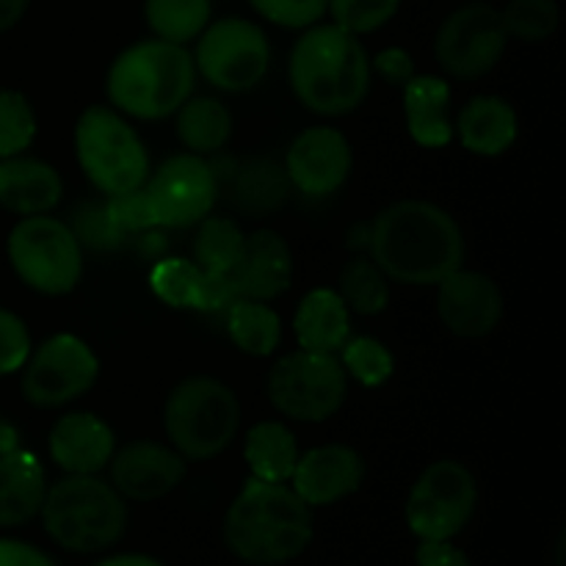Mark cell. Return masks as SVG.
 <instances>
[{
    "mask_svg": "<svg viewBox=\"0 0 566 566\" xmlns=\"http://www.w3.org/2000/svg\"><path fill=\"white\" fill-rule=\"evenodd\" d=\"M238 296L232 274H210L202 271V296H199V313H227Z\"/></svg>",
    "mask_w": 566,
    "mask_h": 566,
    "instance_id": "obj_43",
    "label": "cell"
},
{
    "mask_svg": "<svg viewBox=\"0 0 566 566\" xmlns=\"http://www.w3.org/2000/svg\"><path fill=\"white\" fill-rule=\"evenodd\" d=\"M401 9V0H329L326 14L337 28L365 36L385 28Z\"/></svg>",
    "mask_w": 566,
    "mask_h": 566,
    "instance_id": "obj_37",
    "label": "cell"
},
{
    "mask_svg": "<svg viewBox=\"0 0 566 566\" xmlns=\"http://www.w3.org/2000/svg\"><path fill=\"white\" fill-rule=\"evenodd\" d=\"M149 291L175 310H197L202 296V269L188 258H164L149 271Z\"/></svg>",
    "mask_w": 566,
    "mask_h": 566,
    "instance_id": "obj_33",
    "label": "cell"
},
{
    "mask_svg": "<svg viewBox=\"0 0 566 566\" xmlns=\"http://www.w3.org/2000/svg\"><path fill=\"white\" fill-rule=\"evenodd\" d=\"M33 352L31 332L25 321L11 310H0V376H11L22 370Z\"/></svg>",
    "mask_w": 566,
    "mask_h": 566,
    "instance_id": "obj_40",
    "label": "cell"
},
{
    "mask_svg": "<svg viewBox=\"0 0 566 566\" xmlns=\"http://www.w3.org/2000/svg\"><path fill=\"white\" fill-rule=\"evenodd\" d=\"M501 17L509 39L536 44L547 42L556 33L562 11H558L556 0H509Z\"/></svg>",
    "mask_w": 566,
    "mask_h": 566,
    "instance_id": "obj_35",
    "label": "cell"
},
{
    "mask_svg": "<svg viewBox=\"0 0 566 566\" xmlns=\"http://www.w3.org/2000/svg\"><path fill=\"white\" fill-rule=\"evenodd\" d=\"M224 542L247 564H287L313 542V509L293 486L249 479L227 509Z\"/></svg>",
    "mask_w": 566,
    "mask_h": 566,
    "instance_id": "obj_3",
    "label": "cell"
},
{
    "mask_svg": "<svg viewBox=\"0 0 566 566\" xmlns=\"http://www.w3.org/2000/svg\"><path fill=\"white\" fill-rule=\"evenodd\" d=\"M479 506L475 475L457 459L429 464L407 497V525L420 542L453 539L473 520Z\"/></svg>",
    "mask_w": 566,
    "mask_h": 566,
    "instance_id": "obj_11",
    "label": "cell"
},
{
    "mask_svg": "<svg viewBox=\"0 0 566 566\" xmlns=\"http://www.w3.org/2000/svg\"><path fill=\"white\" fill-rule=\"evenodd\" d=\"M503 307V291L481 271L457 269L437 282V313L448 332L464 340H479L495 332Z\"/></svg>",
    "mask_w": 566,
    "mask_h": 566,
    "instance_id": "obj_16",
    "label": "cell"
},
{
    "mask_svg": "<svg viewBox=\"0 0 566 566\" xmlns=\"http://www.w3.org/2000/svg\"><path fill=\"white\" fill-rule=\"evenodd\" d=\"M0 566H59L48 553L25 542L0 539Z\"/></svg>",
    "mask_w": 566,
    "mask_h": 566,
    "instance_id": "obj_45",
    "label": "cell"
},
{
    "mask_svg": "<svg viewBox=\"0 0 566 566\" xmlns=\"http://www.w3.org/2000/svg\"><path fill=\"white\" fill-rule=\"evenodd\" d=\"M365 462L352 446L329 442L298 453L291 486L310 509L346 501L363 486Z\"/></svg>",
    "mask_w": 566,
    "mask_h": 566,
    "instance_id": "obj_18",
    "label": "cell"
},
{
    "mask_svg": "<svg viewBox=\"0 0 566 566\" xmlns=\"http://www.w3.org/2000/svg\"><path fill=\"white\" fill-rule=\"evenodd\" d=\"M53 462L72 475H99L116 451L114 429L94 412L61 415L48 437Z\"/></svg>",
    "mask_w": 566,
    "mask_h": 566,
    "instance_id": "obj_19",
    "label": "cell"
},
{
    "mask_svg": "<svg viewBox=\"0 0 566 566\" xmlns=\"http://www.w3.org/2000/svg\"><path fill=\"white\" fill-rule=\"evenodd\" d=\"M197 86V66L186 44L142 39L122 50L105 77L111 108L142 122L177 114Z\"/></svg>",
    "mask_w": 566,
    "mask_h": 566,
    "instance_id": "obj_4",
    "label": "cell"
},
{
    "mask_svg": "<svg viewBox=\"0 0 566 566\" xmlns=\"http://www.w3.org/2000/svg\"><path fill=\"white\" fill-rule=\"evenodd\" d=\"M517 111L497 94H479L457 116L459 142L479 158H497L509 153L517 142Z\"/></svg>",
    "mask_w": 566,
    "mask_h": 566,
    "instance_id": "obj_22",
    "label": "cell"
},
{
    "mask_svg": "<svg viewBox=\"0 0 566 566\" xmlns=\"http://www.w3.org/2000/svg\"><path fill=\"white\" fill-rule=\"evenodd\" d=\"M293 186L285 166L269 155H258L238 166L232 175V202L249 216L276 213L291 197Z\"/></svg>",
    "mask_w": 566,
    "mask_h": 566,
    "instance_id": "obj_26",
    "label": "cell"
},
{
    "mask_svg": "<svg viewBox=\"0 0 566 566\" xmlns=\"http://www.w3.org/2000/svg\"><path fill=\"white\" fill-rule=\"evenodd\" d=\"M509 33L501 11L490 3H470L446 17L434 39L442 70L459 81H475L501 64Z\"/></svg>",
    "mask_w": 566,
    "mask_h": 566,
    "instance_id": "obj_13",
    "label": "cell"
},
{
    "mask_svg": "<svg viewBox=\"0 0 566 566\" xmlns=\"http://www.w3.org/2000/svg\"><path fill=\"white\" fill-rule=\"evenodd\" d=\"M403 116L415 144L442 149L453 142L451 83L440 75H415L403 86Z\"/></svg>",
    "mask_w": 566,
    "mask_h": 566,
    "instance_id": "obj_23",
    "label": "cell"
},
{
    "mask_svg": "<svg viewBox=\"0 0 566 566\" xmlns=\"http://www.w3.org/2000/svg\"><path fill=\"white\" fill-rule=\"evenodd\" d=\"M227 335L249 357H271L282 340V318L269 302L235 298L227 307Z\"/></svg>",
    "mask_w": 566,
    "mask_h": 566,
    "instance_id": "obj_29",
    "label": "cell"
},
{
    "mask_svg": "<svg viewBox=\"0 0 566 566\" xmlns=\"http://www.w3.org/2000/svg\"><path fill=\"white\" fill-rule=\"evenodd\" d=\"M20 448V431L14 423H9L6 418H0V457L17 451Z\"/></svg>",
    "mask_w": 566,
    "mask_h": 566,
    "instance_id": "obj_47",
    "label": "cell"
},
{
    "mask_svg": "<svg viewBox=\"0 0 566 566\" xmlns=\"http://www.w3.org/2000/svg\"><path fill=\"white\" fill-rule=\"evenodd\" d=\"M105 213H108L111 224L122 232V235H133V232H149L155 230V216L149 208V199L144 193V186L136 191L119 193V197H108L105 202Z\"/></svg>",
    "mask_w": 566,
    "mask_h": 566,
    "instance_id": "obj_39",
    "label": "cell"
},
{
    "mask_svg": "<svg viewBox=\"0 0 566 566\" xmlns=\"http://www.w3.org/2000/svg\"><path fill=\"white\" fill-rule=\"evenodd\" d=\"M6 254L20 282L42 296H66L83 276V249L70 224L53 216H22L9 232Z\"/></svg>",
    "mask_w": 566,
    "mask_h": 566,
    "instance_id": "obj_8",
    "label": "cell"
},
{
    "mask_svg": "<svg viewBox=\"0 0 566 566\" xmlns=\"http://www.w3.org/2000/svg\"><path fill=\"white\" fill-rule=\"evenodd\" d=\"M370 70L379 72L387 83L403 88L409 81H412L418 72H415V59L412 53H407L403 48H385L381 53H376L370 59Z\"/></svg>",
    "mask_w": 566,
    "mask_h": 566,
    "instance_id": "obj_42",
    "label": "cell"
},
{
    "mask_svg": "<svg viewBox=\"0 0 566 566\" xmlns=\"http://www.w3.org/2000/svg\"><path fill=\"white\" fill-rule=\"evenodd\" d=\"M370 55L359 36L335 22L304 28L287 59V81L307 111L318 116H346L368 99Z\"/></svg>",
    "mask_w": 566,
    "mask_h": 566,
    "instance_id": "obj_2",
    "label": "cell"
},
{
    "mask_svg": "<svg viewBox=\"0 0 566 566\" xmlns=\"http://www.w3.org/2000/svg\"><path fill=\"white\" fill-rule=\"evenodd\" d=\"M247 235L227 216H205L193 238V263L210 274H230L241 260Z\"/></svg>",
    "mask_w": 566,
    "mask_h": 566,
    "instance_id": "obj_31",
    "label": "cell"
},
{
    "mask_svg": "<svg viewBox=\"0 0 566 566\" xmlns=\"http://www.w3.org/2000/svg\"><path fill=\"white\" fill-rule=\"evenodd\" d=\"M415 562H418V566H473L468 553L451 545V539H423L418 545V551H415Z\"/></svg>",
    "mask_w": 566,
    "mask_h": 566,
    "instance_id": "obj_44",
    "label": "cell"
},
{
    "mask_svg": "<svg viewBox=\"0 0 566 566\" xmlns=\"http://www.w3.org/2000/svg\"><path fill=\"white\" fill-rule=\"evenodd\" d=\"M36 138L31 99L17 88H0V160L20 155Z\"/></svg>",
    "mask_w": 566,
    "mask_h": 566,
    "instance_id": "obj_36",
    "label": "cell"
},
{
    "mask_svg": "<svg viewBox=\"0 0 566 566\" xmlns=\"http://www.w3.org/2000/svg\"><path fill=\"white\" fill-rule=\"evenodd\" d=\"M193 66L221 92H249L269 75V36L247 17H221L197 36Z\"/></svg>",
    "mask_w": 566,
    "mask_h": 566,
    "instance_id": "obj_10",
    "label": "cell"
},
{
    "mask_svg": "<svg viewBox=\"0 0 566 566\" xmlns=\"http://www.w3.org/2000/svg\"><path fill=\"white\" fill-rule=\"evenodd\" d=\"M70 230L75 232L77 243H88L92 249H116L122 243V232L111 224L108 213H105V205H83L75 210V219H72Z\"/></svg>",
    "mask_w": 566,
    "mask_h": 566,
    "instance_id": "obj_41",
    "label": "cell"
},
{
    "mask_svg": "<svg viewBox=\"0 0 566 566\" xmlns=\"http://www.w3.org/2000/svg\"><path fill=\"white\" fill-rule=\"evenodd\" d=\"M31 0H0V33L11 31L25 17Z\"/></svg>",
    "mask_w": 566,
    "mask_h": 566,
    "instance_id": "obj_46",
    "label": "cell"
},
{
    "mask_svg": "<svg viewBox=\"0 0 566 566\" xmlns=\"http://www.w3.org/2000/svg\"><path fill=\"white\" fill-rule=\"evenodd\" d=\"M155 224L182 230L210 216L219 197V177L213 166L193 153L166 158L144 182Z\"/></svg>",
    "mask_w": 566,
    "mask_h": 566,
    "instance_id": "obj_14",
    "label": "cell"
},
{
    "mask_svg": "<svg viewBox=\"0 0 566 566\" xmlns=\"http://www.w3.org/2000/svg\"><path fill=\"white\" fill-rule=\"evenodd\" d=\"M64 197V180L59 171L39 158L0 160V205L17 216L50 213Z\"/></svg>",
    "mask_w": 566,
    "mask_h": 566,
    "instance_id": "obj_21",
    "label": "cell"
},
{
    "mask_svg": "<svg viewBox=\"0 0 566 566\" xmlns=\"http://www.w3.org/2000/svg\"><path fill=\"white\" fill-rule=\"evenodd\" d=\"M83 175L105 197L136 191L149 177V153L136 127L111 105H88L75 122Z\"/></svg>",
    "mask_w": 566,
    "mask_h": 566,
    "instance_id": "obj_7",
    "label": "cell"
},
{
    "mask_svg": "<svg viewBox=\"0 0 566 566\" xmlns=\"http://www.w3.org/2000/svg\"><path fill=\"white\" fill-rule=\"evenodd\" d=\"M99 376V359L86 340L61 332L39 343L22 365L20 390L31 407L55 409L86 396Z\"/></svg>",
    "mask_w": 566,
    "mask_h": 566,
    "instance_id": "obj_12",
    "label": "cell"
},
{
    "mask_svg": "<svg viewBox=\"0 0 566 566\" xmlns=\"http://www.w3.org/2000/svg\"><path fill=\"white\" fill-rule=\"evenodd\" d=\"M111 486L125 501L149 503L160 501L186 479L188 462L175 451L155 440H133L114 451L108 462Z\"/></svg>",
    "mask_w": 566,
    "mask_h": 566,
    "instance_id": "obj_17",
    "label": "cell"
},
{
    "mask_svg": "<svg viewBox=\"0 0 566 566\" xmlns=\"http://www.w3.org/2000/svg\"><path fill=\"white\" fill-rule=\"evenodd\" d=\"M263 20L291 31H304L324 20L329 0H247Z\"/></svg>",
    "mask_w": 566,
    "mask_h": 566,
    "instance_id": "obj_38",
    "label": "cell"
},
{
    "mask_svg": "<svg viewBox=\"0 0 566 566\" xmlns=\"http://www.w3.org/2000/svg\"><path fill=\"white\" fill-rule=\"evenodd\" d=\"M370 260L398 285L434 287L464 263V235L446 208L426 199H401L374 219Z\"/></svg>",
    "mask_w": 566,
    "mask_h": 566,
    "instance_id": "obj_1",
    "label": "cell"
},
{
    "mask_svg": "<svg viewBox=\"0 0 566 566\" xmlns=\"http://www.w3.org/2000/svg\"><path fill=\"white\" fill-rule=\"evenodd\" d=\"M144 17L155 39L188 44L210 25L213 0H147Z\"/></svg>",
    "mask_w": 566,
    "mask_h": 566,
    "instance_id": "obj_30",
    "label": "cell"
},
{
    "mask_svg": "<svg viewBox=\"0 0 566 566\" xmlns=\"http://www.w3.org/2000/svg\"><path fill=\"white\" fill-rule=\"evenodd\" d=\"M337 293L346 307L357 315H379L390 304V285H387L385 271L368 258H354L343 265L337 276Z\"/></svg>",
    "mask_w": 566,
    "mask_h": 566,
    "instance_id": "obj_32",
    "label": "cell"
},
{
    "mask_svg": "<svg viewBox=\"0 0 566 566\" xmlns=\"http://www.w3.org/2000/svg\"><path fill=\"white\" fill-rule=\"evenodd\" d=\"M232 136V114L216 97H188L177 108V138L193 155H213Z\"/></svg>",
    "mask_w": 566,
    "mask_h": 566,
    "instance_id": "obj_28",
    "label": "cell"
},
{
    "mask_svg": "<svg viewBox=\"0 0 566 566\" xmlns=\"http://www.w3.org/2000/svg\"><path fill=\"white\" fill-rule=\"evenodd\" d=\"M285 171L291 186L307 197H329L346 186L354 166L352 144L337 127H307L291 142L285 153Z\"/></svg>",
    "mask_w": 566,
    "mask_h": 566,
    "instance_id": "obj_15",
    "label": "cell"
},
{
    "mask_svg": "<svg viewBox=\"0 0 566 566\" xmlns=\"http://www.w3.org/2000/svg\"><path fill=\"white\" fill-rule=\"evenodd\" d=\"M94 566H164V564L155 562V558H149V556H136V553H130V556L105 558V562H99Z\"/></svg>",
    "mask_w": 566,
    "mask_h": 566,
    "instance_id": "obj_48",
    "label": "cell"
},
{
    "mask_svg": "<svg viewBox=\"0 0 566 566\" xmlns=\"http://www.w3.org/2000/svg\"><path fill=\"white\" fill-rule=\"evenodd\" d=\"M238 296L254 302H274L291 287L293 252L285 238L274 230H254L247 235L241 260L230 271Z\"/></svg>",
    "mask_w": 566,
    "mask_h": 566,
    "instance_id": "obj_20",
    "label": "cell"
},
{
    "mask_svg": "<svg viewBox=\"0 0 566 566\" xmlns=\"http://www.w3.org/2000/svg\"><path fill=\"white\" fill-rule=\"evenodd\" d=\"M238 426V396L213 376H188L166 398L164 431L186 462H208L224 453Z\"/></svg>",
    "mask_w": 566,
    "mask_h": 566,
    "instance_id": "obj_6",
    "label": "cell"
},
{
    "mask_svg": "<svg viewBox=\"0 0 566 566\" xmlns=\"http://www.w3.org/2000/svg\"><path fill=\"white\" fill-rule=\"evenodd\" d=\"M337 354H340L337 359L346 368V376H352L354 381H359L368 390H376L396 374V357L376 337H348Z\"/></svg>",
    "mask_w": 566,
    "mask_h": 566,
    "instance_id": "obj_34",
    "label": "cell"
},
{
    "mask_svg": "<svg viewBox=\"0 0 566 566\" xmlns=\"http://www.w3.org/2000/svg\"><path fill=\"white\" fill-rule=\"evenodd\" d=\"M271 407L298 423H324L335 418L348 398V376L337 354H285L269 370L265 381Z\"/></svg>",
    "mask_w": 566,
    "mask_h": 566,
    "instance_id": "obj_9",
    "label": "cell"
},
{
    "mask_svg": "<svg viewBox=\"0 0 566 566\" xmlns=\"http://www.w3.org/2000/svg\"><path fill=\"white\" fill-rule=\"evenodd\" d=\"M48 479L36 453L17 448L0 457V528H20L42 512Z\"/></svg>",
    "mask_w": 566,
    "mask_h": 566,
    "instance_id": "obj_24",
    "label": "cell"
},
{
    "mask_svg": "<svg viewBox=\"0 0 566 566\" xmlns=\"http://www.w3.org/2000/svg\"><path fill=\"white\" fill-rule=\"evenodd\" d=\"M42 523L50 539L70 553H99L125 534V497L99 475H72L48 486Z\"/></svg>",
    "mask_w": 566,
    "mask_h": 566,
    "instance_id": "obj_5",
    "label": "cell"
},
{
    "mask_svg": "<svg viewBox=\"0 0 566 566\" xmlns=\"http://www.w3.org/2000/svg\"><path fill=\"white\" fill-rule=\"evenodd\" d=\"M293 332L304 352L337 354L352 337V310L332 287H315L302 298Z\"/></svg>",
    "mask_w": 566,
    "mask_h": 566,
    "instance_id": "obj_25",
    "label": "cell"
},
{
    "mask_svg": "<svg viewBox=\"0 0 566 566\" xmlns=\"http://www.w3.org/2000/svg\"><path fill=\"white\" fill-rule=\"evenodd\" d=\"M243 459L252 470V479L287 484L298 462L296 434L280 420H263L249 429L243 440Z\"/></svg>",
    "mask_w": 566,
    "mask_h": 566,
    "instance_id": "obj_27",
    "label": "cell"
}]
</instances>
